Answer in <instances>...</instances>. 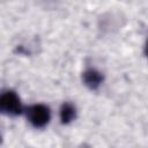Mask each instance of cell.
<instances>
[{
    "label": "cell",
    "mask_w": 148,
    "mask_h": 148,
    "mask_svg": "<svg viewBox=\"0 0 148 148\" xmlns=\"http://www.w3.org/2000/svg\"><path fill=\"white\" fill-rule=\"evenodd\" d=\"M146 54L148 56V40H147V44H146Z\"/></svg>",
    "instance_id": "5"
},
{
    "label": "cell",
    "mask_w": 148,
    "mask_h": 148,
    "mask_svg": "<svg viewBox=\"0 0 148 148\" xmlns=\"http://www.w3.org/2000/svg\"><path fill=\"white\" fill-rule=\"evenodd\" d=\"M27 118L34 127L42 128L49 124L51 112L50 109L44 104H34L27 109Z\"/></svg>",
    "instance_id": "2"
},
{
    "label": "cell",
    "mask_w": 148,
    "mask_h": 148,
    "mask_svg": "<svg viewBox=\"0 0 148 148\" xmlns=\"http://www.w3.org/2000/svg\"><path fill=\"white\" fill-rule=\"evenodd\" d=\"M0 111L7 116H18L22 113L23 108L17 94L13 90H7L0 97Z\"/></svg>",
    "instance_id": "1"
},
{
    "label": "cell",
    "mask_w": 148,
    "mask_h": 148,
    "mask_svg": "<svg viewBox=\"0 0 148 148\" xmlns=\"http://www.w3.org/2000/svg\"><path fill=\"white\" fill-rule=\"evenodd\" d=\"M103 75L101 72L94 69V68H88L82 73V80L83 83L91 90L97 89L102 82H103Z\"/></svg>",
    "instance_id": "3"
},
{
    "label": "cell",
    "mask_w": 148,
    "mask_h": 148,
    "mask_svg": "<svg viewBox=\"0 0 148 148\" xmlns=\"http://www.w3.org/2000/svg\"><path fill=\"white\" fill-rule=\"evenodd\" d=\"M59 116L62 124H69L72 120H74L76 116V109L72 103H64L60 108Z\"/></svg>",
    "instance_id": "4"
}]
</instances>
